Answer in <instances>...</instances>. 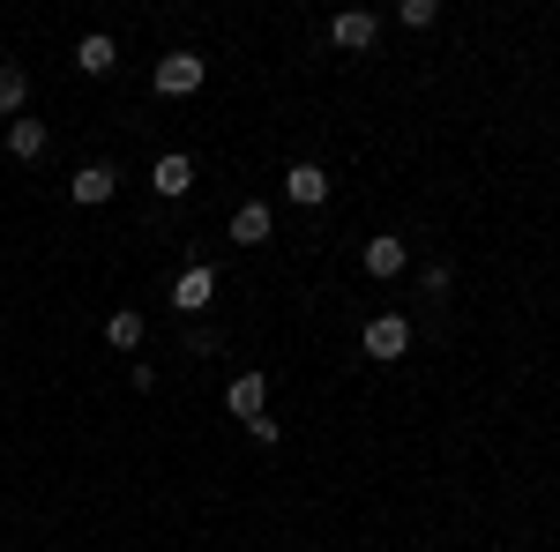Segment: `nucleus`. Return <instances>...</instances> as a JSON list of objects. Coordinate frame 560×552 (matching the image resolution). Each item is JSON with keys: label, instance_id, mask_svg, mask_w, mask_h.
<instances>
[{"label": "nucleus", "instance_id": "nucleus-1", "mask_svg": "<svg viewBox=\"0 0 560 552\" xmlns=\"http://www.w3.org/2000/svg\"><path fill=\"white\" fill-rule=\"evenodd\" d=\"M202 75H210V68H202V52H165V60H158V75H150V90H158V97H195Z\"/></svg>", "mask_w": 560, "mask_h": 552}, {"label": "nucleus", "instance_id": "nucleus-2", "mask_svg": "<svg viewBox=\"0 0 560 552\" xmlns=\"http://www.w3.org/2000/svg\"><path fill=\"white\" fill-rule=\"evenodd\" d=\"M359 343H366V359H404V351H411V321H404V314H374Z\"/></svg>", "mask_w": 560, "mask_h": 552}, {"label": "nucleus", "instance_id": "nucleus-3", "mask_svg": "<svg viewBox=\"0 0 560 552\" xmlns=\"http://www.w3.org/2000/svg\"><path fill=\"white\" fill-rule=\"evenodd\" d=\"M404 261H411V247H404L396 232H382V239H366V247H359V269H366V277H382V284L404 269Z\"/></svg>", "mask_w": 560, "mask_h": 552}, {"label": "nucleus", "instance_id": "nucleus-4", "mask_svg": "<svg viewBox=\"0 0 560 552\" xmlns=\"http://www.w3.org/2000/svg\"><path fill=\"white\" fill-rule=\"evenodd\" d=\"M284 195H292L300 210H322V202H329V172L322 165H292L284 172Z\"/></svg>", "mask_w": 560, "mask_h": 552}, {"label": "nucleus", "instance_id": "nucleus-5", "mask_svg": "<svg viewBox=\"0 0 560 552\" xmlns=\"http://www.w3.org/2000/svg\"><path fill=\"white\" fill-rule=\"evenodd\" d=\"M261 403H269V381H261V374H232L224 411H232V419H261Z\"/></svg>", "mask_w": 560, "mask_h": 552}, {"label": "nucleus", "instance_id": "nucleus-6", "mask_svg": "<svg viewBox=\"0 0 560 552\" xmlns=\"http://www.w3.org/2000/svg\"><path fill=\"white\" fill-rule=\"evenodd\" d=\"M210 292H217V269H202V261H195V269L173 284V306H179V314H202V306H210Z\"/></svg>", "mask_w": 560, "mask_h": 552}, {"label": "nucleus", "instance_id": "nucleus-7", "mask_svg": "<svg viewBox=\"0 0 560 552\" xmlns=\"http://www.w3.org/2000/svg\"><path fill=\"white\" fill-rule=\"evenodd\" d=\"M150 187H158V195H165V202H179V195H187V187H195V165H187V157H158V165H150Z\"/></svg>", "mask_w": 560, "mask_h": 552}, {"label": "nucleus", "instance_id": "nucleus-8", "mask_svg": "<svg viewBox=\"0 0 560 552\" xmlns=\"http://www.w3.org/2000/svg\"><path fill=\"white\" fill-rule=\"evenodd\" d=\"M374 31H382V23H374L366 8H351V15H337V23H329V38L345 45V52H366V45H374Z\"/></svg>", "mask_w": 560, "mask_h": 552}, {"label": "nucleus", "instance_id": "nucleus-9", "mask_svg": "<svg viewBox=\"0 0 560 552\" xmlns=\"http://www.w3.org/2000/svg\"><path fill=\"white\" fill-rule=\"evenodd\" d=\"M113 187H120V172H113V165H83V172H75V202H83V210L113 202Z\"/></svg>", "mask_w": 560, "mask_h": 552}, {"label": "nucleus", "instance_id": "nucleus-10", "mask_svg": "<svg viewBox=\"0 0 560 552\" xmlns=\"http://www.w3.org/2000/svg\"><path fill=\"white\" fill-rule=\"evenodd\" d=\"M113 60H120V45L105 38V31H90V38L75 45V68H83V75H113Z\"/></svg>", "mask_w": 560, "mask_h": 552}, {"label": "nucleus", "instance_id": "nucleus-11", "mask_svg": "<svg viewBox=\"0 0 560 552\" xmlns=\"http://www.w3.org/2000/svg\"><path fill=\"white\" fill-rule=\"evenodd\" d=\"M232 239H240V247H261V239H269V202H240V210H232Z\"/></svg>", "mask_w": 560, "mask_h": 552}, {"label": "nucleus", "instance_id": "nucleus-12", "mask_svg": "<svg viewBox=\"0 0 560 552\" xmlns=\"http://www.w3.org/2000/svg\"><path fill=\"white\" fill-rule=\"evenodd\" d=\"M45 142H52V134H45V120H8V150H15L23 165H31V157H45Z\"/></svg>", "mask_w": 560, "mask_h": 552}, {"label": "nucleus", "instance_id": "nucleus-13", "mask_svg": "<svg viewBox=\"0 0 560 552\" xmlns=\"http://www.w3.org/2000/svg\"><path fill=\"white\" fill-rule=\"evenodd\" d=\"M23 97H31V75H23L15 60H0V120H15V113H23Z\"/></svg>", "mask_w": 560, "mask_h": 552}, {"label": "nucleus", "instance_id": "nucleus-14", "mask_svg": "<svg viewBox=\"0 0 560 552\" xmlns=\"http://www.w3.org/2000/svg\"><path fill=\"white\" fill-rule=\"evenodd\" d=\"M105 343H113V351H135V343H142V314H135V306L105 314Z\"/></svg>", "mask_w": 560, "mask_h": 552}, {"label": "nucleus", "instance_id": "nucleus-15", "mask_svg": "<svg viewBox=\"0 0 560 552\" xmlns=\"http://www.w3.org/2000/svg\"><path fill=\"white\" fill-rule=\"evenodd\" d=\"M433 15H441V8H433V0H404V8H396V23H404V31H427Z\"/></svg>", "mask_w": 560, "mask_h": 552}]
</instances>
